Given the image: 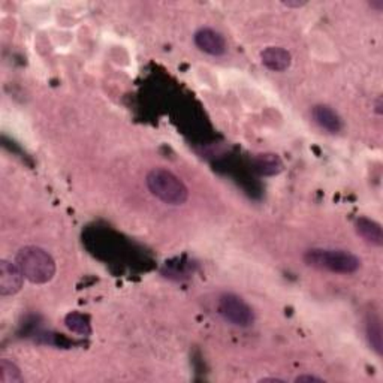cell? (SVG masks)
I'll list each match as a JSON object with an SVG mask.
<instances>
[{"label": "cell", "instance_id": "ba28073f", "mask_svg": "<svg viewBox=\"0 0 383 383\" xmlns=\"http://www.w3.org/2000/svg\"><path fill=\"white\" fill-rule=\"evenodd\" d=\"M262 65L273 72H283L292 63V56L282 47H266L261 53Z\"/></svg>", "mask_w": 383, "mask_h": 383}, {"label": "cell", "instance_id": "5b68a950", "mask_svg": "<svg viewBox=\"0 0 383 383\" xmlns=\"http://www.w3.org/2000/svg\"><path fill=\"white\" fill-rule=\"evenodd\" d=\"M195 45L198 47L202 53L214 57L223 56L226 53V40L223 35L211 27H202L193 36Z\"/></svg>", "mask_w": 383, "mask_h": 383}, {"label": "cell", "instance_id": "7a4b0ae2", "mask_svg": "<svg viewBox=\"0 0 383 383\" xmlns=\"http://www.w3.org/2000/svg\"><path fill=\"white\" fill-rule=\"evenodd\" d=\"M303 260L308 266L334 274H355L361 268L359 257L341 248H308Z\"/></svg>", "mask_w": 383, "mask_h": 383}, {"label": "cell", "instance_id": "9a60e30c", "mask_svg": "<svg viewBox=\"0 0 383 383\" xmlns=\"http://www.w3.org/2000/svg\"><path fill=\"white\" fill-rule=\"evenodd\" d=\"M307 2H299V0H287V2H283V5L287 8H301Z\"/></svg>", "mask_w": 383, "mask_h": 383}, {"label": "cell", "instance_id": "277c9868", "mask_svg": "<svg viewBox=\"0 0 383 383\" xmlns=\"http://www.w3.org/2000/svg\"><path fill=\"white\" fill-rule=\"evenodd\" d=\"M217 310H219V315L226 322L234 326L247 328L255 322V313L252 307L241 296L235 294L226 292L220 295L219 303H217Z\"/></svg>", "mask_w": 383, "mask_h": 383}, {"label": "cell", "instance_id": "8992f818", "mask_svg": "<svg viewBox=\"0 0 383 383\" xmlns=\"http://www.w3.org/2000/svg\"><path fill=\"white\" fill-rule=\"evenodd\" d=\"M24 276L17 264L0 261V295L11 296L22 291Z\"/></svg>", "mask_w": 383, "mask_h": 383}, {"label": "cell", "instance_id": "2e32d148", "mask_svg": "<svg viewBox=\"0 0 383 383\" xmlns=\"http://www.w3.org/2000/svg\"><path fill=\"white\" fill-rule=\"evenodd\" d=\"M375 107H376V108H375V110H376V112H377L379 116H380V114L383 112V110H382V108H383V102H382V98H380V96L376 99V102H375Z\"/></svg>", "mask_w": 383, "mask_h": 383}, {"label": "cell", "instance_id": "9c48e42d", "mask_svg": "<svg viewBox=\"0 0 383 383\" xmlns=\"http://www.w3.org/2000/svg\"><path fill=\"white\" fill-rule=\"evenodd\" d=\"M355 227H356L358 235L366 243L375 247L383 246V231H382L380 223H377L376 220L368 219V217H359Z\"/></svg>", "mask_w": 383, "mask_h": 383}, {"label": "cell", "instance_id": "52a82bcc", "mask_svg": "<svg viewBox=\"0 0 383 383\" xmlns=\"http://www.w3.org/2000/svg\"><path fill=\"white\" fill-rule=\"evenodd\" d=\"M312 117L317 126L328 133H338L343 128V121H341L337 111L328 105H324V103H319V105L312 108Z\"/></svg>", "mask_w": 383, "mask_h": 383}, {"label": "cell", "instance_id": "5bb4252c", "mask_svg": "<svg viewBox=\"0 0 383 383\" xmlns=\"http://www.w3.org/2000/svg\"><path fill=\"white\" fill-rule=\"evenodd\" d=\"M295 382L296 383H324L325 380L322 377H317V376H310V375H301L295 377Z\"/></svg>", "mask_w": 383, "mask_h": 383}, {"label": "cell", "instance_id": "6da1fadb", "mask_svg": "<svg viewBox=\"0 0 383 383\" xmlns=\"http://www.w3.org/2000/svg\"><path fill=\"white\" fill-rule=\"evenodd\" d=\"M15 264L24 278L33 285H45L53 280L56 274V262L44 248L38 246H26L18 250Z\"/></svg>", "mask_w": 383, "mask_h": 383}, {"label": "cell", "instance_id": "8fae6325", "mask_svg": "<svg viewBox=\"0 0 383 383\" xmlns=\"http://www.w3.org/2000/svg\"><path fill=\"white\" fill-rule=\"evenodd\" d=\"M366 334L370 347L376 352L379 356L383 354V331L382 322L377 315H368L366 320Z\"/></svg>", "mask_w": 383, "mask_h": 383}, {"label": "cell", "instance_id": "4fadbf2b", "mask_svg": "<svg viewBox=\"0 0 383 383\" xmlns=\"http://www.w3.org/2000/svg\"><path fill=\"white\" fill-rule=\"evenodd\" d=\"M23 375L15 362L0 359V383H22Z\"/></svg>", "mask_w": 383, "mask_h": 383}, {"label": "cell", "instance_id": "e0dca14e", "mask_svg": "<svg viewBox=\"0 0 383 383\" xmlns=\"http://www.w3.org/2000/svg\"><path fill=\"white\" fill-rule=\"evenodd\" d=\"M260 382H285L283 379H278V377H262V379H260Z\"/></svg>", "mask_w": 383, "mask_h": 383}, {"label": "cell", "instance_id": "3957f363", "mask_svg": "<svg viewBox=\"0 0 383 383\" xmlns=\"http://www.w3.org/2000/svg\"><path fill=\"white\" fill-rule=\"evenodd\" d=\"M146 184L154 198L167 205H183L189 198V189L186 188L183 180L170 170H151L146 177Z\"/></svg>", "mask_w": 383, "mask_h": 383}, {"label": "cell", "instance_id": "7c38bea8", "mask_svg": "<svg viewBox=\"0 0 383 383\" xmlns=\"http://www.w3.org/2000/svg\"><path fill=\"white\" fill-rule=\"evenodd\" d=\"M65 325L72 333L78 336H90L91 334V322L90 317L80 312H70L65 316Z\"/></svg>", "mask_w": 383, "mask_h": 383}, {"label": "cell", "instance_id": "30bf717a", "mask_svg": "<svg viewBox=\"0 0 383 383\" xmlns=\"http://www.w3.org/2000/svg\"><path fill=\"white\" fill-rule=\"evenodd\" d=\"M255 170L265 177H273V175H278L283 170L285 165L283 160L274 153H264L257 154L253 160Z\"/></svg>", "mask_w": 383, "mask_h": 383}]
</instances>
